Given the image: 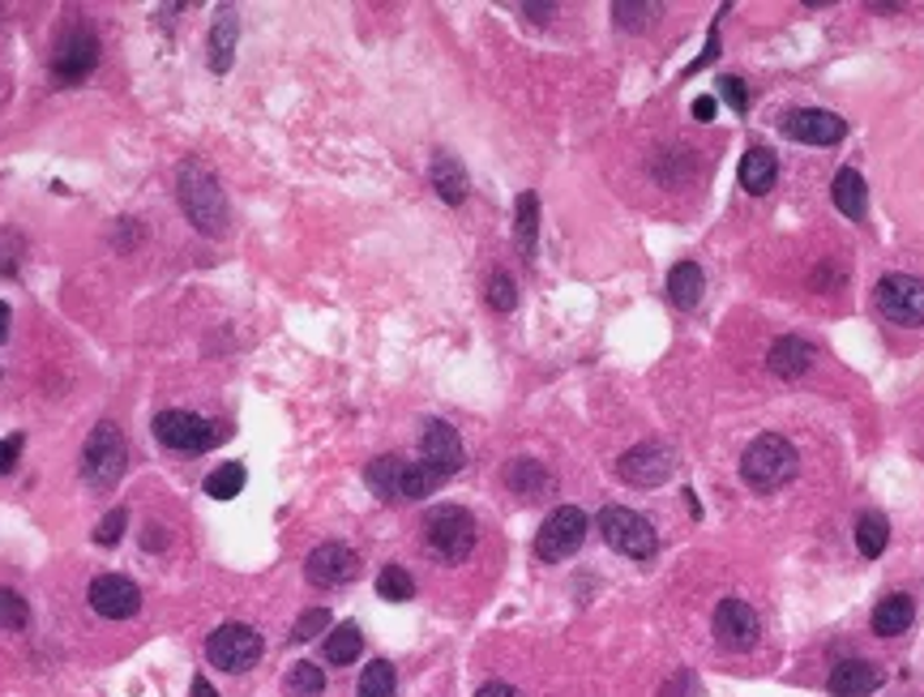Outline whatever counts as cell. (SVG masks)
<instances>
[{
	"label": "cell",
	"mask_w": 924,
	"mask_h": 697,
	"mask_svg": "<svg viewBox=\"0 0 924 697\" xmlns=\"http://www.w3.org/2000/svg\"><path fill=\"white\" fill-rule=\"evenodd\" d=\"M719 94H724V103H728L736 116L749 112V90H745L741 78H724V82H719Z\"/></svg>",
	"instance_id": "40"
},
{
	"label": "cell",
	"mask_w": 924,
	"mask_h": 697,
	"mask_svg": "<svg viewBox=\"0 0 924 697\" xmlns=\"http://www.w3.org/2000/svg\"><path fill=\"white\" fill-rule=\"evenodd\" d=\"M394 694H398V676H394V668L386 659H372V664L360 671V689H356V697H394Z\"/></svg>",
	"instance_id": "31"
},
{
	"label": "cell",
	"mask_w": 924,
	"mask_h": 697,
	"mask_svg": "<svg viewBox=\"0 0 924 697\" xmlns=\"http://www.w3.org/2000/svg\"><path fill=\"white\" fill-rule=\"evenodd\" d=\"M488 305L497 308V312H514V308H518V287H514V279H509L505 270H497V275L488 279Z\"/></svg>",
	"instance_id": "35"
},
{
	"label": "cell",
	"mask_w": 924,
	"mask_h": 697,
	"mask_svg": "<svg viewBox=\"0 0 924 697\" xmlns=\"http://www.w3.org/2000/svg\"><path fill=\"white\" fill-rule=\"evenodd\" d=\"M724 13H728V4H724V9L715 13V22H711V34H706V48H702V57L694 60V64H689V73H702V69H706L711 60L719 57V22H724Z\"/></svg>",
	"instance_id": "39"
},
{
	"label": "cell",
	"mask_w": 924,
	"mask_h": 697,
	"mask_svg": "<svg viewBox=\"0 0 924 697\" xmlns=\"http://www.w3.org/2000/svg\"><path fill=\"white\" fill-rule=\"evenodd\" d=\"M873 300L891 326H903V330L924 326V279H916V275H886L877 282Z\"/></svg>",
	"instance_id": "9"
},
{
	"label": "cell",
	"mask_w": 924,
	"mask_h": 697,
	"mask_svg": "<svg viewBox=\"0 0 924 697\" xmlns=\"http://www.w3.org/2000/svg\"><path fill=\"white\" fill-rule=\"evenodd\" d=\"M330 629V613L326 608H308L300 620H296V629H291V638L296 641H308V638H317V634H326Z\"/></svg>",
	"instance_id": "37"
},
{
	"label": "cell",
	"mask_w": 924,
	"mask_h": 697,
	"mask_svg": "<svg viewBox=\"0 0 924 697\" xmlns=\"http://www.w3.org/2000/svg\"><path fill=\"white\" fill-rule=\"evenodd\" d=\"M245 479H249L245 462H223L219 471L206 475V497H215V501H231V497H240V492H245Z\"/></svg>",
	"instance_id": "30"
},
{
	"label": "cell",
	"mask_w": 924,
	"mask_h": 697,
	"mask_svg": "<svg viewBox=\"0 0 924 697\" xmlns=\"http://www.w3.org/2000/svg\"><path fill=\"white\" fill-rule=\"evenodd\" d=\"M159 544H168V530H163V527H146V548H159Z\"/></svg>",
	"instance_id": "45"
},
{
	"label": "cell",
	"mask_w": 924,
	"mask_h": 697,
	"mask_svg": "<svg viewBox=\"0 0 924 697\" xmlns=\"http://www.w3.org/2000/svg\"><path fill=\"white\" fill-rule=\"evenodd\" d=\"M420 462L437 475V479H449V475L463 471V462H467V454H463V437L449 428L446 419H433V424L424 428Z\"/></svg>",
	"instance_id": "13"
},
{
	"label": "cell",
	"mask_w": 924,
	"mask_h": 697,
	"mask_svg": "<svg viewBox=\"0 0 924 697\" xmlns=\"http://www.w3.org/2000/svg\"><path fill=\"white\" fill-rule=\"evenodd\" d=\"M236 34H240V27H236V13H231V9H219L215 30H210V69H215V73H227V69H231V57H236Z\"/></svg>",
	"instance_id": "27"
},
{
	"label": "cell",
	"mask_w": 924,
	"mask_h": 697,
	"mask_svg": "<svg viewBox=\"0 0 924 697\" xmlns=\"http://www.w3.org/2000/svg\"><path fill=\"white\" fill-rule=\"evenodd\" d=\"M523 13H531L535 22H548L557 13V4H523Z\"/></svg>",
	"instance_id": "44"
},
{
	"label": "cell",
	"mask_w": 924,
	"mask_h": 697,
	"mask_svg": "<svg viewBox=\"0 0 924 697\" xmlns=\"http://www.w3.org/2000/svg\"><path fill=\"white\" fill-rule=\"evenodd\" d=\"M206 659L223 671H249L257 659H261V634L252 625H240V620H227L219 625L210 641H206Z\"/></svg>",
	"instance_id": "10"
},
{
	"label": "cell",
	"mask_w": 924,
	"mask_h": 697,
	"mask_svg": "<svg viewBox=\"0 0 924 697\" xmlns=\"http://www.w3.org/2000/svg\"><path fill=\"white\" fill-rule=\"evenodd\" d=\"M912 620H916L912 595H886V599L873 608V634H877V638H898V634L912 629Z\"/></svg>",
	"instance_id": "23"
},
{
	"label": "cell",
	"mask_w": 924,
	"mask_h": 697,
	"mask_svg": "<svg viewBox=\"0 0 924 697\" xmlns=\"http://www.w3.org/2000/svg\"><path fill=\"white\" fill-rule=\"evenodd\" d=\"M476 697H523L514 685H505V680H488V685H479Z\"/></svg>",
	"instance_id": "42"
},
{
	"label": "cell",
	"mask_w": 924,
	"mask_h": 697,
	"mask_svg": "<svg viewBox=\"0 0 924 697\" xmlns=\"http://www.w3.org/2000/svg\"><path fill=\"white\" fill-rule=\"evenodd\" d=\"M9 321H13V317H9V308L0 305V342H4V338H9Z\"/></svg>",
	"instance_id": "47"
},
{
	"label": "cell",
	"mask_w": 924,
	"mask_h": 697,
	"mask_svg": "<svg viewBox=\"0 0 924 697\" xmlns=\"http://www.w3.org/2000/svg\"><path fill=\"white\" fill-rule=\"evenodd\" d=\"M505 488H509L514 497L535 501V497H544V492L553 488V475H548V467H544L539 458H514V462L505 467Z\"/></svg>",
	"instance_id": "20"
},
{
	"label": "cell",
	"mask_w": 924,
	"mask_h": 697,
	"mask_svg": "<svg viewBox=\"0 0 924 697\" xmlns=\"http://www.w3.org/2000/svg\"><path fill=\"white\" fill-rule=\"evenodd\" d=\"M831 197H835L839 215H847V219H865L868 185H865V176H861L856 168H843L839 176H835V185H831Z\"/></svg>",
	"instance_id": "24"
},
{
	"label": "cell",
	"mask_w": 924,
	"mask_h": 697,
	"mask_svg": "<svg viewBox=\"0 0 924 697\" xmlns=\"http://www.w3.org/2000/svg\"><path fill=\"white\" fill-rule=\"evenodd\" d=\"M95 64H99V39H95L90 30H69V34L60 39L57 57H52V78L64 86L86 82Z\"/></svg>",
	"instance_id": "14"
},
{
	"label": "cell",
	"mask_w": 924,
	"mask_h": 697,
	"mask_svg": "<svg viewBox=\"0 0 924 697\" xmlns=\"http://www.w3.org/2000/svg\"><path fill=\"white\" fill-rule=\"evenodd\" d=\"M27 620H30L27 599L18 590L0 586V629H27Z\"/></svg>",
	"instance_id": "34"
},
{
	"label": "cell",
	"mask_w": 924,
	"mask_h": 697,
	"mask_svg": "<svg viewBox=\"0 0 924 697\" xmlns=\"http://www.w3.org/2000/svg\"><path fill=\"white\" fill-rule=\"evenodd\" d=\"M599 535L608 539V548H616L620 557L634 560H650L659 539H655V527L646 522L643 514L625 509V505H604L599 509Z\"/></svg>",
	"instance_id": "6"
},
{
	"label": "cell",
	"mask_w": 924,
	"mask_h": 697,
	"mask_svg": "<svg viewBox=\"0 0 924 697\" xmlns=\"http://www.w3.org/2000/svg\"><path fill=\"white\" fill-rule=\"evenodd\" d=\"M886 544H891V522H886V514H877V509L861 514V518H856V548H861V557L877 560L886 552Z\"/></svg>",
	"instance_id": "28"
},
{
	"label": "cell",
	"mask_w": 924,
	"mask_h": 697,
	"mask_svg": "<svg viewBox=\"0 0 924 697\" xmlns=\"http://www.w3.org/2000/svg\"><path fill=\"white\" fill-rule=\"evenodd\" d=\"M360 650H365V634H360V625H338V629H330V638H326V659H330L335 668L356 664V659H360Z\"/></svg>",
	"instance_id": "29"
},
{
	"label": "cell",
	"mask_w": 924,
	"mask_h": 697,
	"mask_svg": "<svg viewBox=\"0 0 924 697\" xmlns=\"http://www.w3.org/2000/svg\"><path fill=\"white\" fill-rule=\"evenodd\" d=\"M227 424L219 419H201L193 411H159L155 416V437L159 446L180 449V454H201V449H215L219 441H227Z\"/></svg>",
	"instance_id": "5"
},
{
	"label": "cell",
	"mask_w": 924,
	"mask_h": 697,
	"mask_svg": "<svg viewBox=\"0 0 924 697\" xmlns=\"http://www.w3.org/2000/svg\"><path fill=\"white\" fill-rule=\"evenodd\" d=\"M125 527H129V509H112V514H108V518L95 527V539H99L103 548H112V544H120Z\"/></svg>",
	"instance_id": "38"
},
{
	"label": "cell",
	"mask_w": 924,
	"mask_h": 697,
	"mask_svg": "<svg viewBox=\"0 0 924 697\" xmlns=\"http://www.w3.org/2000/svg\"><path fill=\"white\" fill-rule=\"evenodd\" d=\"M377 595L390 599V604H407V599L416 595V578H411L403 565H386V569L377 574Z\"/></svg>",
	"instance_id": "33"
},
{
	"label": "cell",
	"mask_w": 924,
	"mask_h": 697,
	"mask_svg": "<svg viewBox=\"0 0 924 697\" xmlns=\"http://www.w3.org/2000/svg\"><path fill=\"white\" fill-rule=\"evenodd\" d=\"M659 9L655 4H629V0H616L613 4V18H616V27H625V30H643L650 18H655Z\"/></svg>",
	"instance_id": "36"
},
{
	"label": "cell",
	"mask_w": 924,
	"mask_h": 697,
	"mask_svg": "<svg viewBox=\"0 0 924 697\" xmlns=\"http://www.w3.org/2000/svg\"><path fill=\"white\" fill-rule=\"evenodd\" d=\"M125 462H129L125 437H120V428H116L112 419H103V424L86 437V449H82L86 484H95V488H112L116 479L125 475Z\"/></svg>",
	"instance_id": "8"
},
{
	"label": "cell",
	"mask_w": 924,
	"mask_h": 697,
	"mask_svg": "<svg viewBox=\"0 0 924 697\" xmlns=\"http://www.w3.org/2000/svg\"><path fill=\"white\" fill-rule=\"evenodd\" d=\"M801 471V458L792 441H784L779 432H762L757 441H749V449L741 454V479L754 488V492H779L784 484H792V475Z\"/></svg>",
	"instance_id": "2"
},
{
	"label": "cell",
	"mask_w": 924,
	"mask_h": 697,
	"mask_svg": "<svg viewBox=\"0 0 924 697\" xmlns=\"http://www.w3.org/2000/svg\"><path fill=\"white\" fill-rule=\"evenodd\" d=\"M676 471V449L668 441H643V446L625 449L620 462H616V475L634 488H659L664 479H673Z\"/></svg>",
	"instance_id": "11"
},
{
	"label": "cell",
	"mask_w": 924,
	"mask_h": 697,
	"mask_svg": "<svg viewBox=\"0 0 924 697\" xmlns=\"http://www.w3.org/2000/svg\"><path fill=\"white\" fill-rule=\"evenodd\" d=\"M775 176H779L775 155H771L766 146H749L745 159H741V189L754 197L771 193V189H775Z\"/></svg>",
	"instance_id": "21"
},
{
	"label": "cell",
	"mask_w": 924,
	"mask_h": 697,
	"mask_svg": "<svg viewBox=\"0 0 924 697\" xmlns=\"http://www.w3.org/2000/svg\"><path fill=\"white\" fill-rule=\"evenodd\" d=\"M428 180H433V189H437V197H441L446 206H463V201H467L471 180H467V168H463L454 155H437V159H433V171H428Z\"/></svg>",
	"instance_id": "22"
},
{
	"label": "cell",
	"mask_w": 924,
	"mask_h": 697,
	"mask_svg": "<svg viewBox=\"0 0 924 697\" xmlns=\"http://www.w3.org/2000/svg\"><path fill=\"white\" fill-rule=\"evenodd\" d=\"M757 634H762V625H757V613L745 599L732 595V599H724L715 608V641L724 650H749L757 641Z\"/></svg>",
	"instance_id": "16"
},
{
	"label": "cell",
	"mask_w": 924,
	"mask_h": 697,
	"mask_svg": "<svg viewBox=\"0 0 924 697\" xmlns=\"http://www.w3.org/2000/svg\"><path fill=\"white\" fill-rule=\"evenodd\" d=\"M826 689L835 697H868L882 689V668H873L868 659H843L831 668Z\"/></svg>",
	"instance_id": "18"
},
{
	"label": "cell",
	"mask_w": 924,
	"mask_h": 697,
	"mask_svg": "<svg viewBox=\"0 0 924 697\" xmlns=\"http://www.w3.org/2000/svg\"><path fill=\"white\" fill-rule=\"evenodd\" d=\"M176 197H180V210L185 219L201 231V236H223L227 231V197L215 180V171L206 163L189 159L180 168V180H176Z\"/></svg>",
	"instance_id": "1"
},
{
	"label": "cell",
	"mask_w": 924,
	"mask_h": 697,
	"mask_svg": "<svg viewBox=\"0 0 924 697\" xmlns=\"http://www.w3.org/2000/svg\"><path fill=\"white\" fill-rule=\"evenodd\" d=\"M424 544H428L433 557L458 565L476 548V518L463 505H437V509L424 514Z\"/></svg>",
	"instance_id": "4"
},
{
	"label": "cell",
	"mask_w": 924,
	"mask_h": 697,
	"mask_svg": "<svg viewBox=\"0 0 924 697\" xmlns=\"http://www.w3.org/2000/svg\"><path fill=\"white\" fill-rule=\"evenodd\" d=\"M711 116H715V99H711V94H702V99H694V120H702V125H706Z\"/></svg>",
	"instance_id": "43"
},
{
	"label": "cell",
	"mask_w": 924,
	"mask_h": 697,
	"mask_svg": "<svg viewBox=\"0 0 924 697\" xmlns=\"http://www.w3.org/2000/svg\"><path fill=\"white\" fill-rule=\"evenodd\" d=\"M365 484L381 501H420V497H433V488L441 479L428 471L424 462H407L398 454H381V458L368 462Z\"/></svg>",
	"instance_id": "3"
},
{
	"label": "cell",
	"mask_w": 924,
	"mask_h": 697,
	"mask_svg": "<svg viewBox=\"0 0 924 697\" xmlns=\"http://www.w3.org/2000/svg\"><path fill=\"white\" fill-rule=\"evenodd\" d=\"M779 129H784V138L809 141V146H835V141H843V133H847L843 116L822 112V108H801V112H787Z\"/></svg>",
	"instance_id": "17"
},
{
	"label": "cell",
	"mask_w": 924,
	"mask_h": 697,
	"mask_svg": "<svg viewBox=\"0 0 924 697\" xmlns=\"http://www.w3.org/2000/svg\"><path fill=\"white\" fill-rule=\"evenodd\" d=\"M360 574V557L347 548V544H321V548H312L305 560V578L312 586H342L351 583Z\"/></svg>",
	"instance_id": "15"
},
{
	"label": "cell",
	"mask_w": 924,
	"mask_h": 697,
	"mask_svg": "<svg viewBox=\"0 0 924 697\" xmlns=\"http://www.w3.org/2000/svg\"><path fill=\"white\" fill-rule=\"evenodd\" d=\"M809 364H813V347L796 335L775 338V347L766 351V368H771L779 381H796V377H805V372H809Z\"/></svg>",
	"instance_id": "19"
},
{
	"label": "cell",
	"mask_w": 924,
	"mask_h": 697,
	"mask_svg": "<svg viewBox=\"0 0 924 697\" xmlns=\"http://www.w3.org/2000/svg\"><path fill=\"white\" fill-rule=\"evenodd\" d=\"M587 514L578 509V505H557L548 518H544V527H539V535H535V557L548 560V565H557V560H569L583 544H587Z\"/></svg>",
	"instance_id": "7"
},
{
	"label": "cell",
	"mask_w": 924,
	"mask_h": 697,
	"mask_svg": "<svg viewBox=\"0 0 924 697\" xmlns=\"http://www.w3.org/2000/svg\"><path fill=\"white\" fill-rule=\"evenodd\" d=\"M282 689L291 697H321L326 694V671L317 668V664H296V668L287 671Z\"/></svg>",
	"instance_id": "32"
},
{
	"label": "cell",
	"mask_w": 924,
	"mask_h": 697,
	"mask_svg": "<svg viewBox=\"0 0 924 697\" xmlns=\"http://www.w3.org/2000/svg\"><path fill=\"white\" fill-rule=\"evenodd\" d=\"M86 599H90L95 613L108 616V620H129V616L141 613V586L133 583V578H125V574H103V578H95L90 590H86Z\"/></svg>",
	"instance_id": "12"
},
{
	"label": "cell",
	"mask_w": 924,
	"mask_h": 697,
	"mask_svg": "<svg viewBox=\"0 0 924 697\" xmlns=\"http://www.w3.org/2000/svg\"><path fill=\"white\" fill-rule=\"evenodd\" d=\"M702 291H706V275H702L698 261H676L673 275H668V296L676 308H698Z\"/></svg>",
	"instance_id": "25"
},
{
	"label": "cell",
	"mask_w": 924,
	"mask_h": 697,
	"mask_svg": "<svg viewBox=\"0 0 924 697\" xmlns=\"http://www.w3.org/2000/svg\"><path fill=\"white\" fill-rule=\"evenodd\" d=\"M193 697H219V694H215V685H210L206 676H197V680H193Z\"/></svg>",
	"instance_id": "46"
},
{
	"label": "cell",
	"mask_w": 924,
	"mask_h": 697,
	"mask_svg": "<svg viewBox=\"0 0 924 697\" xmlns=\"http://www.w3.org/2000/svg\"><path fill=\"white\" fill-rule=\"evenodd\" d=\"M18 454H22V437H4L0 441V475H9L18 467Z\"/></svg>",
	"instance_id": "41"
},
{
	"label": "cell",
	"mask_w": 924,
	"mask_h": 697,
	"mask_svg": "<svg viewBox=\"0 0 924 697\" xmlns=\"http://www.w3.org/2000/svg\"><path fill=\"white\" fill-rule=\"evenodd\" d=\"M514 240L527 261H535V249H539V197L535 193H518V206H514Z\"/></svg>",
	"instance_id": "26"
}]
</instances>
